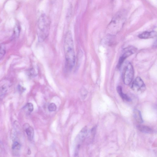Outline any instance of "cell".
I'll use <instances>...</instances> for the list:
<instances>
[{
  "label": "cell",
  "instance_id": "cell-1",
  "mask_svg": "<svg viewBox=\"0 0 157 157\" xmlns=\"http://www.w3.org/2000/svg\"><path fill=\"white\" fill-rule=\"evenodd\" d=\"M64 50L66 70L71 71L74 67L75 60L74 42L71 32L68 31L66 33L64 40Z\"/></svg>",
  "mask_w": 157,
  "mask_h": 157
},
{
  "label": "cell",
  "instance_id": "cell-2",
  "mask_svg": "<svg viewBox=\"0 0 157 157\" xmlns=\"http://www.w3.org/2000/svg\"><path fill=\"white\" fill-rule=\"evenodd\" d=\"M126 14L124 10L118 12L113 17L107 27V31L111 35L118 33L122 29L126 20Z\"/></svg>",
  "mask_w": 157,
  "mask_h": 157
},
{
  "label": "cell",
  "instance_id": "cell-3",
  "mask_svg": "<svg viewBox=\"0 0 157 157\" xmlns=\"http://www.w3.org/2000/svg\"><path fill=\"white\" fill-rule=\"evenodd\" d=\"M50 26L49 17L45 14H41L38 20L37 30L38 40L40 42L44 41L48 36Z\"/></svg>",
  "mask_w": 157,
  "mask_h": 157
},
{
  "label": "cell",
  "instance_id": "cell-4",
  "mask_svg": "<svg viewBox=\"0 0 157 157\" xmlns=\"http://www.w3.org/2000/svg\"><path fill=\"white\" fill-rule=\"evenodd\" d=\"M134 76V70L130 63H128L126 66L123 75V81L126 85L130 84L132 82Z\"/></svg>",
  "mask_w": 157,
  "mask_h": 157
},
{
  "label": "cell",
  "instance_id": "cell-5",
  "mask_svg": "<svg viewBox=\"0 0 157 157\" xmlns=\"http://www.w3.org/2000/svg\"><path fill=\"white\" fill-rule=\"evenodd\" d=\"M131 88L136 92L141 93L145 90V86L141 78L140 77H137L132 82Z\"/></svg>",
  "mask_w": 157,
  "mask_h": 157
},
{
  "label": "cell",
  "instance_id": "cell-6",
  "mask_svg": "<svg viewBox=\"0 0 157 157\" xmlns=\"http://www.w3.org/2000/svg\"><path fill=\"white\" fill-rule=\"evenodd\" d=\"M135 50V48H129L125 49L123 52V53L119 59L117 64L118 68L121 67L123 63L127 57L134 53Z\"/></svg>",
  "mask_w": 157,
  "mask_h": 157
},
{
  "label": "cell",
  "instance_id": "cell-7",
  "mask_svg": "<svg viewBox=\"0 0 157 157\" xmlns=\"http://www.w3.org/2000/svg\"><path fill=\"white\" fill-rule=\"evenodd\" d=\"M24 128L27 134L28 138L31 140L33 138L34 132L33 128L28 124H25L24 125Z\"/></svg>",
  "mask_w": 157,
  "mask_h": 157
},
{
  "label": "cell",
  "instance_id": "cell-8",
  "mask_svg": "<svg viewBox=\"0 0 157 157\" xmlns=\"http://www.w3.org/2000/svg\"><path fill=\"white\" fill-rule=\"evenodd\" d=\"M156 32L155 31H145L139 34L138 37L140 39H147L153 38L156 36Z\"/></svg>",
  "mask_w": 157,
  "mask_h": 157
},
{
  "label": "cell",
  "instance_id": "cell-9",
  "mask_svg": "<svg viewBox=\"0 0 157 157\" xmlns=\"http://www.w3.org/2000/svg\"><path fill=\"white\" fill-rule=\"evenodd\" d=\"M136 128L139 131L144 133H150L153 131L151 128L146 126L139 125L137 126Z\"/></svg>",
  "mask_w": 157,
  "mask_h": 157
},
{
  "label": "cell",
  "instance_id": "cell-10",
  "mask_svg": "<svg viewBox=\"0 0 157 157\" xmlns=\"http://www.w3.org/2000/svg\"><path fill=\"white\" fill-rule=\"evenodd\" d=\"M117 90V93L123 100L128 101H131V98L127 95L123 93L122 88L121 86H118Z\"/></svg>",
  "mask_w": 157,
  "mask_h": 157
},
{
  "label": "cell",
  "instance_id": "cell-11",
  "mask_svg": "<svg viewBox=\"0 0 157 157\" xmlns=\"http://www.w3.org/2000/svg\"><path fill=\"white\" fill-rule=\"evenodd\" d=\"M133 115L136 121L139 123H141L143 122V120L140 111L136 109L134 110Z\"/></svg>",
  "mask_w": 157,
  "mask_h": 157
},
{
  "label": "cell",
  "instance_id": "cell-12",
  "mask_svg": "<svg viewBox=\"0 0 157 157\" xmlns=\"http://www.w3.org/2000/svg\"><path fill=\"white\" fill-rule=\"evenodd\" d=\"M21 148L20 144L17 141H14L13 144L12 149L15 154H17L19 152Z\"/></svg>",
  "mask_w": 157,
  "mask_h": 157
},
{
  "label": "cell",
  "instance_id": "cell-13",
  "mask_svg": "<svg viewBox=\"0 0 157 157\" xmlns=\"http://www.w3.org/2000/svg\"><path fill=\"white\" fill-rule=\"evenodd\" d=\"M8 86L6 84H4L0 86V97H3L7 91Z\"/></svg>",
  "mask_w": 157,
  "mask_h": 157
},
{
  "label": "cell",
  "instance_id": "cell-14",
  "mask_svg": "<svg viewBox=\"0 0 157 157\" xmlns=\"http://www.w3.org/2000/svg\"><path fill=\"white\" fill-rule=\"evenodd\" d=\"M6 52V47L3 44L0 45V59L2 58Z\"/></svg>",
  "mask_w": 157,
  "mask_h": 157
},
{
  "label": "cell",
  "instance_id": "cell-15",
  "mask_svg": "<svg viewBox=\"0 0 157 157\" xmlns=\"http://www.w3.org/2000/svg\"><path fill=\"white\" fill-rule=\"evenodd\" d=\"M25 108L27 109L29 112H32L33 110V105L31 103H28L25 106Z\"/></svg>",
  "mask_w": 157,
  "mask_h": 157
},
{
  "label": "cell",
  "instance_id": "cell-16",
  "mask_svg": "<svg viewBox=\"0 0 157 157\" xmlns=\"http://www.w3.org/2000/svg\"><path fill=\"white\" fill-rule=\"evenodd\" d=\"M48 109L50 112L54 111L56 110V106L55 104L52 103L48 105Z\"/></svg>",
  "mask_w": 157,
  "mask_h": 157
},
{
  "label": "cell",
  "instance_id": "cell-17",
  "mask_svg": "<svg viewBox=\"0 0 157 157\" xmlns=\"http://www.w3.org/2000/svg\"><path fill=\"white\" fill-rule=\"evenodd\" d=\"M20 28L19 26L17 25L15 28L14 30V35L16 37H18L20 33Z\"/></svg>",
  "mask_w": 157,
  "mask_h": 157
},
{
  "label": "cell",
  "instance_id": "cell-18",
  "mask_svg": "<svg viewBox=\"0 0 157 157\" xmlns=\"http://www.w3.org/2000/svg\"><path fill=\"white\" fill-rule=\"evenodd\" d=\"M19 90L21 91H24V89L21 86H19Z\"/></svg>",
  "mask_w": 157,
  "mask_h": 157
}]
</instances>
